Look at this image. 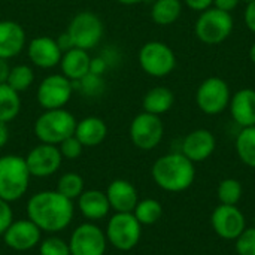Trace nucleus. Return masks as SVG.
<instances>
[{"label":"nucleus","instance_id":"obj_34","mask_svg":"<svg viewBox=\"0 0 255 255\" xmlns=\"http://www.w3.org/2000/svg\"><path fill=\"white\" fill-rule=\"evenodd\" d=\"M236 251L239 255H255V227L241 233L236 239Z\"/></svg>","mask_w":255,"mask_h":255},{"label":"nucleus","instance_id":"obj_17","mask_svg":"<svg viewBox=\"0 0 255 255\" xmlns=\"http://www.w3.org/2000/svg\"><path fill=\"white\" fill-rule=\"evenodd\" d=\"M215 145L214 134L206 128H199L187 134L182 140V154L193 163L205 161L215 151Z\"/></svg>","mask_w":255,"mask_h":255},{"label":"nucleus","instance_id":"obj_26","mask_svg":"<svg viewBox=\"0 0 255 255\" xmlns=\"http://www.w3.org/2000/svg\"><path fill=\"white\" fill-rule=\"evenodd\" d=\"M21 109V100L18 93L6 82L0 84V121L9 123L16 118Z\"/></svg>","mask_w":255,"mask_h":255},{"label":"nucleus","instance_id":"obj_45","mask_svg":"<svg viewBox=\"0 0 255 255\" xmlns=\"http://www.w3.org/2000/svg\"><path fill=\"white\" fill-rule=\"evenodd\" d=\"M117 1H120L121 4H127V6H131V4H137V3H140L142 0H117Z\"/></svg>","mask_w":255,"mask_h":255},{"label":"nucleus","instance_id":"obj_3","mask_svg":"<svg viewBox=\"0 0 255 255\" xmlns=\"http://www.w3.org/2000/svg\"><path fill=\"white\" fill-rule=\"evenodd\" d=\"M30 176L25 158L19 155L0 157V199L9 203L19 200L28 188Z\"/></svg>","mask_w":255,"mask_h":255},{"label":"nucleus","instance_id":"obj_32","mask_svg":"<svg viewBox=\"0 0 255 255\" xmlns=\"http://www.w3.org/2000/svg\"><path fill=\"white\" fill-rule=\"evenodd\" d=\"M242 184L236 179H224L218 185V199L221 205L236 206L242 197Z\"/></svg>","mask_w":255,"mask_h":255},{"label":"nucleus","instance_id":"obj_22","mask_svg":"<svg viewBox=\"0 0 255 255\" xmlns=\"http://www.w3.org/2000/svg\"><path fill=\"white\" fill-rule=\"evenodd\" d=\"M75 136L84 146H97L108 136V126L99 117H87L76 123Z\"/></svg>","mask_w":255,"mask_h":255},{"label":"nucleus","instance_id":"obj_35","mask_svg":"<svg viewBox=\"0 0 255 255\" xmlns=\"http://www.w3.org/2000/svg\"><path fill=\"white\" fill-rule=\"evenodd\" d=\"M60 152L64 158H69V160H75L78 158L81 154H82V149H84V145L78 140V137L73 134L67 139H64L61 143H60Z\"/></svg>","mask_w":255,"mask_h":255},{"label":"nucleus","instance_id":"obj_13","mask_svg":"<svg viewBox=\"0 0 255 255\" xmlns=\"http://www.w3.org/2000/svg\"><path fill=\"white\" fill-rule=\"evenodd\" d=\"M63 161V155L57 145L40 143L34 146L25 157V164L31 176L46 178L54 175Z\"/></svg>","mask_w":255,"mask_h":255},{"label":"nucleus","instance_id":"obj_19","mask_svg":"<svg viewBox=\"0 0 255 255\" xmlns=\"http://www.w3.org/2000/svg\"><path fill=\"white\" fill-rule=\"evenodd\" d=\"M25 45V31L21 24L4 19L0 21V58L16 57Z\"/></svg>","mask_w":255,"mask_h":255},{"label":"nucleus","instance_id":"obj_25","mask_svg":"<svg viewBox=\"0 0 255 255\" xmlns=\"http://www.w3.org/2000/svg\"><path fill=\"white\" fill-rule=\"evenodd\" d=\"M181 12V0H155L151 9V18L158 25H170L179 18Z\"/></svg>","mask_w":255,"mask_h":255},{"label":"nucleus","instance_id":"obj_12","mask_svg":"<svg viewBox=\"0 0 255 255\" xmlns=\"http://www.w3.org/2000/svg\"><path fill=\"white\" fill-rule=\"evenodd\" d=\"M106 245V235L91 223L76 227L69 241L70 255H105Z\"/></svg>","mask_w":255,"mask_h":255},{"label":"nucleus","instance_id":"obj_16","mask_svg":"<svg viewBox=\"0 0 255 255\" xmlns=\"http://www.w3.org/2000/svg\"><path fill=\"white\" fill-rule=\"evenodd\" d=\"M27 54L30 61L40 69L55 67L57 64H60V60L63 57L57 40L48 36L34 37L27 48Z\"/></svg>","mask_w":255,"mask_h":255},{"label":"nucleus","instance_id":"obj_29","mask_svg":"<svg viewBox=\"0 0 255 255\" xmlns=\"http://www.w3.org/2000/svg\"><path fill=\"white\" fill-rule=\"evenodd\" d=\"M33 81H34L33 69L27 64H18V66L10 67L6 84L10 88H13L16 93H19V91L28 90L31 87Z\"/></svg>","mask_w":255,"mask_h":255},{"label":"nucleus","instance_id":"obj_40","mask_svg":"<svg viewBox=\"0 0 255 255\" xmlns=\"http://www.w3.org/2000/svg\"><path fill=\"white\" fill-rule=\"evenodd\" d=\"M245 24L247 27L255 33V0L247 4V9H245Z\"/></svg>","mask_w":255,"mask_h":255},{"label":"nucleus","instance_id":"obj_1","mask_svg":"<svg viewBox=\"0 0 255 255\" xmlns=\"http://www.w3.org/2000/svg\"><path fill=\"white\" fill-rule=\"evenodd\" d=\"M27 217L42 232L57 233L72 223L73 203L57 190L40 191L27 202Z\"/></svg>","mask_w":255,"mask_h":255},{"label":"nucleus","instance_id":"obj_14","mask_svg":"<svg viewBox=\"0 0 255 255\" xmlns=\"http://www.w3.org/2000/svg\"><path fill=\"white\" fill-rule=\"evenodd\" d=\"M211 221L215 233L226 241L238 239L245 230V217L236 206L220 205L214 211Z\"/></svg>","mask_w":255,"mask_h":255},{"label":"nucleus","instance_id":"obj_8","mask_svg":"<svg viewBox=\"0 0 255 255\" xmlns=\"http://www.w3.org/2000/svg\"><path fill=\"white\" fill-rule=\"evenodd\" d=\"M139 64L142 70L154 78L170 75L176 66V57L172 48L163 42H146L139 51Z\"/></svg>","mask_w":255,"mask_h":255},{"label":"nucleus","instance_id":"obj_23","mask_svg":"<svg viewBox=\"0 0 255 255\" xmlns=\"http://www.w3.org/2000/svg\"><path fill=\"white\" fill-rule=\"evenodd\" d=\"M78 208L81 214L88 220H102L108 215L111 211V205L108 202L106 193L97 191V190H88L84 191L78 197Z\"/></svg>","mask_w":255,"mask_h":255},{"label":"nucleus","instance_id":"obj_28","mask_svg":"<svg viewBox=\"0 0 255 255\" xmlns=\"http://www.w3.org/2000/svg\"><path fill=\"white\" fill-rule=\"evenodd\" d=\"M133 215L142 226H152L161 218L163 208L160 202L154 199H145L142 202H137L133 211Z\"/></svg>","mask_w":255,"mask_h":255},{"label":"nucleus","instance_id":"obj_33","mask_svg":"<svg viewBox=\"0 0 255 255\" xmlns=\"http://www.w3.org/2000/svg\"><path fill=\"white\" fill-rule=\"evenodd\" d=\"M40 255H70L69 244H66L60 238H48L39 247Z\"/></svg>","mask_w":255,"mask_h":255},{"label":"nucleus","instance_id":"obj_21","mask_svg":"<svg viewBox=\"0 0 255 255\" xmlns=\"http://www.w3.org/2000/svg\"><path fill=\"white\" fill-rule=\"evenodd\" d=\"M90 61H91V57L88 55L85 49L72 48L70 51L64 52L60 60L61 72L72 82L79 81L90 72Z\"/></svg>","mask_w":255,"mask_h":255},{"label":"nucleus","instance_id":"obj_27","mask_svg":"<svg viewBox=\"0 0 255 255\" xmlns=\"http://www.w3.org/2000/svg\"><path fill=\"white\" fill-rule=\"evenodd\" d=\"M236 151L244 164L255 169V126L244 127L238 134Z\"/></svg>","mask_w":255,"mask_h":255},{"label":"nucleus","instance_id":"obj_5","mask_svg":"<svg viewBox=\"0 0 255 255\" xmlns=\"http://www.w3.org/2000/svg\"><path fill=\"white\" fill-rule=\"evenodd\" d=\"M233 16L230 12L218 7H209L200 13L196 21V36L206 45H218L224 42L233 31Z\"/></svg>","mask_w":255,"mask_h":255},{"label":"nucleus","instance_id":"obj_20","mask_svg":"<svg viewBox=\"0 0 255 255\" xmlns=\"http://www.w3.org/2000/svg\"><path fill=\"white\" fill-rule=\"evenodd\" d=\"M230 112L233 120L244 128L255 126V90L244 88L230 99Z\"/></svg>","mask_w":255,"mask_h":255},{"label":"nucleus","instance_id":"obj_2","mask_svg":"<svg viewBox=\"0 0 255 255\" xmlns=\"http://www.w3.org/2000/svg\"><path fill=\"white\" fill-rule=\"evenodd\" d=\"M155 184L170 193H181L190 188L196 178L194 163L182 152H173L160 157L152 166Z\"/></svg>","mask_w":255,"mask_h":255},{"label":"nucleus","instance_id":"obj_24","mask_svg":"<svg viewBox=\"0 0 255 255\" xmlns=\"http://www.w3.org/2000/svg\"><path fill=\"white\" fill-rule=\"evenodd\" d=\"M173 103H175V94L167 87H154V88H151L145 94V97L142 100L143 112L154 114V115H158V117L161 114H166L167 111H170Z\"/></svg>","mask_w":255,"mask_h":255},{"label":"nucleus","instance_id":"obj_42","mask_svg":"<svg viewBox=\"0 0 255 255\" xmlns=\"http://www.w3.org/2000/svg\"><path fill=\"white\" fill-rule=\"evenodd\" d=\"M239 3L241 0H214V6L226 12H232L233 9L238 7Z\"/></svg>","mask_w":255,"mask_h":255},{"label":"nucleus","instance_id":"obj_30","mask_svg":"<svg viewBox=\"0 0 255 255\" xmlns=\"http://www.w3.org/2000/svg\"><path fill=\"white\" fill-rule=\"evenodd\" d=\"M57 191L69 200L78 199L84 193V179L78 173H64L57 182Z\"/></svg>","mask_w":255,"mask_h":255},{"label":"nucleus","instance_id":"obj_41","mask_svg":"<svg viewBox=\"0 0 255 255\" xmlns=\"http://www.w3.org/2000/svg\"><path fill=\"white\" fill-rule=\"evenodd\" d=\"M55 40H57V45H58V48H60L61 52H67V51H70L72 48H75V46H73V42H72V39H70V36L67 34V31H64L63 34H60L58 39H55Z\"/></svg>","mask_w":255,"mask_h":255},{"label":"nucleus","instance_id":"obj_36","mask_svg":"<svg viewBox=\"0 0 255 255\" xmlns=\"http://www.w3.org/2000/svg\"><path fill=\"white\" fill-rule=\"evenodd\" d=\"M12 221H13V214L9 206V202L0 199V235H3L7 230Z\"/></svg>","mask_w":255,"mask_h":255},{"label":"nucleus","instance_id":"obj_7","mask_svg":"<svg viewBox=\"0 0 255 255\" xmlns=\"http://www.w3.org/2000/svg\"><path fill=\"white\" fill-rule=\"evenodd\" d=\"M66 31L70 36L75 48L88 51L100 43L105 33V27L102 19L96 13L85 10L76 13L72 18Z\"/></svg>","mask_w":255,"mask_h":255},{"label":"nucleus","instance_id":"obj_43","mask_svg":"<svg viewBox=\"0 0 255 255\" xmlns=\"http://www.w3.org/2000/svg\"><path fill=\"white\" fill-rule=\"evenodd\" d=\"M9 70H10V66L7 64V60L0 58V84H4L7 81Z\"/></svg>","mask_w":255,"mask_h":255},{"label":"nucleus","instance_id":"obj_9","mask_svg":"<svg viewBox=\"0 0 255 255\" xmlns=\"http://www.w3.org/2000/svg\"><path fill=\"white\" fill-rule=\"evenodd\" d=\"M230 88L229 84L218 78L211 76L205 79L196 93V102L202 112L208 115H218L230 105Z\"/></svg>","mask_w":255,"mask_h":255},{"label":"nucleus","instance_id":"obj_15","mask_svg":"<svg viewBox=\"0 0 255 255\" xmlns=\"http://www.w3.org/2000/svg\"><path fill=\"white\" fill-rule=\"evenodd\" d=\"M40 233L42 230L30 220H18L12 221L3 233V241L15 251H28L39 244Z\"/></svg>","mask_w":255,"mask_h":255},{"label":"nucleus","instance_id":"obj_46","mask_svg":"<svg viewBox=\"0 0 255 255\" xmlns=\"http://www.w3.org/2000/svg\"><path fill=\"white\" fill-rule=\"evenodd\" d=\"M250 58H251V61L255 64V43L251 46V49H250Z\"/></svg>","mask_w":255,"mask_h":255},{"label":"nucleus","instance_id":"obj_48","mask_svg":"<svg viewBox=\"0 0 255 255\" xmlns=\"http://www.w3.org/2000/svg\"><path fill=\"white\" fill-rule=\"evenodd\" d=\"M254 227H255V218H254Z\"/></svg>","mask_w":255,"mask_h":255},{"label":"nucleus","instance_id":"obj_6","mask_svg":"<svg viewBox=\"0 0 255 255\" xmlns=\"http://www.w3.org/2000/svg\"><path fill=\"white\" fill-rule=\"evenodd\" d=\"M142 233V224L136 220L133 212H117L108 223L106 239L108 242L120 251L133 250Z\"/></svg>","mask_w":255,"mask_h":255},{"label":"nucleus","instance_id":"obj_44","mask_svg":"<svg viewBox=\"0 0 255 255\" xmlns=\"http://www.w3.org/2000/svg\"><path fill=\"white\" fill-rule=\"evenodd\" d=\"M9 139V130H7V123L0 121V148H3L7 143Z\"/></svg>","mask_w":255,"mask_h":255},{"label":"nucleus","instance_id":"obj_31","mask_svg":"<svg viewBox=\"0 0 255 255\" xmlns=\"http://www.w3.org/2000/svg\"><path fill=\"white\" fill-rule=\"evenodd\" d=\"M72 84H73V88H78L87 97H99L105 91L103 76L94 75L91 72H88L84 78H81L79 81H75Z\"/></svg>","mask_w":255,"mask_h":255},{"label":"nucleus","instance_id":"obj_38","mask_svg":"<svg viewBox=\"0 0 255 255\" xmlns=\"http://www.w3.org/2000/svg\"><path fill=\"white\" fill-rule=\"evenodd\" d=\"M100 57L106 61L108 67H112V66H115V64L120 61V54H118V51H117L114 46L106 48V49L100 54Z\"/></svg>","mask_w":255,"mask_h":255},{"label":"nucleus","instance_id":"obj_47","mask_svg":"<svg viewBox=\"0 0 255 255\" xmlns=\"http://www.w3.org/2000/svg\"><path fill=\"white\" fill-rule=\"evenodd\" d=\"M241 1H244V3H247V4H248V3H251V1H254V0H241Z\"/></svg>","mask_w":255,"mask_h":255},{"label":"nucleus","instance_id":"obj_39","mask_svg":"<svg viewBox=\"0 0 255 255\" xmlns=\"http://www.w3.org/2000/svg\"><path fill=\"white\" fill-rule=\"evenodd\" d=\"M184 1L190 9H193L196 12H203V10L209 9L211 4H214V0H184Z\"/></svg>","mask_w":255,"mask_h":255},{"label":"nucleus","instance_id":"obj_10","mask_svg":"<svg viewBox=\"0 0 255 255\" xmlns=\"http://www.w3.org/2000/svg\"><path fill=\"white\" fill-rule=\"evenodd\" d=\"M164 126L158 115L142 112L130 124V139L134 146L143 151L154 149L163 139Z\"/></svg>","mask_w":255,"mask_h":255},{"label":"nucleus","instance_id":"obj_18","mask_svg":"<svg viewBox=\"0 0 255 255\" xmlns=\"http://www.w3.org/2000/svg\"><path fill=\"white\" fill-rule=\"evenodd\" d=\"M111 209L115 212H133L137 205V191L133 184L126 179H115L106 191Z\"/></svg>","mask_w":255,"mask_h":255},{"label":"nucleus","instance_id":"obj_4","mask_svg":"<svg viewBox=\"0 0 255 255\" xmlns=\"http://www.w3.org/2000/svg\"><path fill=\"white\" fill-rule=\"evenodd\" d=\"M76 120L75 117L60 108L45 111L34 123V134L42 143L60 145L64 139L75 134Z\"/></svg>","mask_w":255,"mask_h":255},{"label":"nucleus","instance_id":"obj_37","mask_svg":"<svg viewBox=\"0 0 255 255\" xmlns=\"http://www.w3.org/2000/svg\"><path fill=\"white\" fill-rule=\"evenodd\" d=\"M108 69H109V67H108V64H106V61H105L100 55L91 58V61H90V72H91V73L99 75V76H103L105 72H106Z\"/></svg>","mask_w":255,"mask_h":255},{"label":"nucleus","instance_id":"obj_11","mask_svg":"<svg viewBox=\"0 0 255 255\" xmlns=\"http://www.w3.org/2000/svg\"><path fill=\"white\" fill-rule=\"evenodd\" d=\"M73 84L64 75H49L37 87V102L45 109H60L72 97Z\"/></svg>","mask_w":255,"mask_h":255}]
</instances>
